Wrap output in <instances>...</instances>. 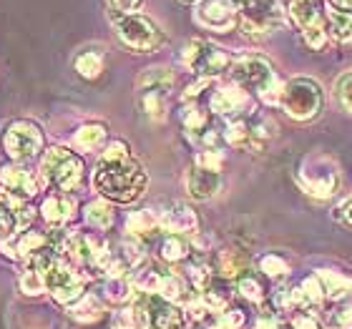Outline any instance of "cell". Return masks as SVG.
I'll return each instance as SVG.
<instances>
[{"mask_svg": "<svg viewBox=\"0 0 352 329\" xmlns=\"http://www.w3.org/2000/svg\"><path fill=\"white\" fill-rule=\"evenodd\" d=\"M148 176L124 141H111L94 171V189L109 201L131 204L144 196Z\"/></svg>", "mask_w": 352, "mask_h": 329, "instance_id": "obj_1", "label": "cell"}, {"mask_svg": "<svg viewBox=\"0 0 352 329\" xmlns=\"http://www.w3.org/2000/svg\"><path fill=\"white\" fill-rule=\"evenodd\" d=\"M232 83L239 86L247 93H257L259 101L267 106H279V95H282V86L277 78V71L272 68V63L262 56H244V58L234 60L229 68Z\"/></svg>", "mask_w": 352, "mask_h": 329, "instance_id": "obj_2", "label": "cell"}, {"mask_svg": "<svg viewBox=\"0 0 352 329\" xmlns=\"http://www.w3.org/2000/svg\"><path fill=\"white\" fill-rule=\"evenodd\" d=\"M174 76L166 66L146 68L136 81V103L148 121H164L169 111V91Z\"/></svg>", "mask_w": 352, "mask_h": 329, "instance_id": "obj_3", "label": "cell"}, {"mask_svg": "<svg viewBox=\"0 0 352 329\" xmlns=\"http://www.w3.org/2000/svg\"><path fill=\"white\" fill-rule=\"evenodd\" d=\"M279 106L294 121H312V118L322 113L324 91L320 86V81H315V78L297 76V78H292V81H287L282 86Z\"/></svg>", "mask_w": 352, "mask_h": 329, "instance_id": "obj_4", "label": "cell"}, {"mask_svg": "<svg viewBox=\"0 0 352 329\" xmlns=\"http://www.w3.org/2000/svg\"><path fill=\"white\" fill-rule=\"evenodd\" d=\"M133 322L139 329H184L186 315L174 302L164 299L159 294L139 292L131 304Z\"/></svg>", "mask_w": 352, "mask_h": 329, "instance_id": "obj_5", "label": "cell"}, {"mask_svg": "<svg viewBox=\"0 0 352 329\" xmlns=\"http://www.w3.org/2000/svg\"><path fill=\"white\" fill-rule=\"evenodd\" d=\"M111 21H113V30H116L118 41L124 45H129L131 51L148 53V51H156L164 43V30L148 15L111 13Z\"/></svg>", "mask_w": 352, "mask_h": 329, "instance_id": "obj_6", "label": "cell"}, {"mask_svg": "<svg viewBox=\"0 0 352 329\" xmlns=\"http://www.w3.org/2000/svg\"><path fill=\"white\" fill-rule=\"evenodd\" d=\"M41 176L48 186L58 191H74L83 179V161L74 151L63 146H53L45 151L41 161Z\"/></svg>", "mask_w": 352, "mask_h": 329, "instance_id": "obj_7", "label": "cell"}, {"mask_svg": "<svg viewBox=\"0 0 352 329\" xmlns=\"http://www.w3.org/2000/svg\"><path fill=\"white\" fill-rule=\"evenodd\" d=\"M297 181L309 196L317 198H330L340 186V171L335 159L324 154H309L300 163L297 171Z\"/></svg>", "mask_w": 352, "mask_h": 329, "instance_id": "obj_8", "label": "cell"}, {"mask_svg": "<svg viewBox=\"0 0 352 329\" xmlns=\"http://www.w3.org/2000/svg\"><path fill=\"white\" fill-rule=\"evenodd\" d=\"M182 60L189 71H194L201 78H209V81L232 68V58L227 56V51L204 38H194L184 45Z\"/></svg>", "mask_w": 352, "mask_h": 329, "instance_id": "obj_9", "label": "cell"}, {"mask_svg": "<svg viewBox=\"0 0 352 329\" xmlns=\"http://www.w3.org/2000/svg\"><path fill=\"white\" fill-rule=\"evenodd\" d=\"M272 136H274V124L259 116L229 118L227 126H224V141L232 148H239V151H259V148L267 146V141Z\"/></svg>", "mask_w": 352, "mask_h": 329, "instance_id": "obj_10", "label": "cell"}, {"mask_svg": "<svg viewBox=\"0 0 352 329\" xmlns=\"http://www.w3.org/2000/svg\"><path fill=\"white\" fill-rule=\"evenodd\" d=\"M239 18H242V28L247 33L262 36V33L282 28L285 8L279 0H244L239 8Z\"/></svg>", "mask_w": 352, "mask_h": 329, "instance_id": "obj_11", "label": "cell"}, {"mask_svg": "<svg viewBox=\"0 0 352 329\" xmlns=\"http://www.w3.org/2000/svg\"><path fill=\"white\" fill-rule=\"evenodd\" d=\"M45 289L53 294V299L60 304H76L83 297L86 289V274H81L78 269H74L66 262H56L51 269L45 271Z\"/></svg>", "mask_w": 352, "mask_h": 329, "instance_id": "obj_12", "label": "cell"}, {"mask_svg": "<svg viewBox=\"0 0 352 329\" xmlns=\"http://www.w3.org/2000/svg\"><path fill=\"white\" fill-rule=\"evenodd\" d=\"M3 148L13 161H30L43 148V133L30 121H13L3 133Z\"/></svg>", "mask_w": 352, "mask_h": 329, "instance_id": "obj_13", "label": "cell"}, {"mask_svg": "<svg viewBox=\"0 0 352 329\" xmlns=\"http://www.w3.org/2000/svg\"><path fill=\"white\" fill-rule=\"evenodd\" d=\"M242 3L244 0H199L194 18H197L199 25L224 33V30L234 28Z\"/></svg>", "mask_w": 352, "mask_h": 329, "instance_id": "obj_14", "label": "cell"}, {"mask_svg": "<svg viewBox=\"0 0 352 329\" xmlns=\"http://www.w3.org/2000/svg\"><path fill=\"white\" fill-rule=\"evenodd\" d=\"M184 183H186V191L191 194V198L206 201V198H214L221 191V171L194 161L189 171H186Z\"/></svg>", "mask_w": 352, "mask_h": 329, "instance_id": "obj_15", "label": "cell"}, {"mask_svg": "<svg viewBox=\"0 0 352 329\" xmlns=\"http://www.w3.org/2000/svg\"><path fill=\"white\" fill-rule=\"evenodd\" d=\"M103 249H106V244L98 242L91 234H74L63 242V251L76 266H94V269H98Z\"/></svg>", "mask_w": 352, "mask_h": 329, "instance_id": "obj_16", "label": "cell"}, {"mask_svg": "<svg viewBox=\"0 0 352 329\" xmlns=\"http://www.w3.org/2000/svg\"><path fill=\"white\" fill-rule=\"evenodd\" d=\"M209 109L214 113H219V116H232V118L244 116L247 109H250V93L242 91L239 86H234V83L221 86L209 98Z\"/></svg>", "mask_w": 352, "mask_h": 329, "instance_id": "obj_17", "label": "cell"}, {"mask_svg": "<svg viewBox=\"0 0 352 329\" xmlns=\"http://www.w3.org/2000/svg\"><path fill=\"white\" fill-rule=\"evenodd\" d=\"M159 227L164 231H169V234L189 236L199 229V219L191 206L182 204V201H174V204L164 206L162 212H159Z\"/></svg>", "mask_w": 352, "mask_h": 329, "instance_id": "obj_18", "label": "cell"}, {"mask_svg": "<svg viewBox=\"0 0 352 329\" xmlns=\"http://www.w3.org/2000/svg\"><path fill=\"white\" fill-rule=\"evenodd\" d=\"M0 183L8 189V194H13L18 198H30L38 194V183L30 171L23 166H3L0 168Z\"/></svg>", "mask_w": 352, "mask_h": 329, "instance_id": "obj_19", "label": "cell"}, {"mask_svg": "<svg viewBox=\"0 0 352 329\" xmlns=\"http://www.w3.org/2000/svg\"><path fill=\"white\" fill-rule=\"evenodd\" d=\"M51 242V239H45L43 234H36V231H15L10 239H6L3 244V251L8 256H13V259H21V262H28L30 256L36 254L38 249L45 247V244Z\"/></svg>", "mask_w": 352, "mask_h": 329, "instance_id": "obj_20", "label": "cell"}, {"mask_svg": "<svg viewBox=\"0 0 352 329\" xmlns=\"http://www.w3.org/2000/svg\"><path fill=\"white\" fill-rule=\"evenodd\" d=\"M41 216L51 227H66L68 221L76 216V198L68 196V194H53L41 206Z\"/></svg>", "mask_w": 352, "mask_h": 329, "instance_id": "obj_21", "label": "cell"}, {"mask_svg": "<svg viewBox=\"0 0 352 329\" xmlns=\"http://www.w3.org/2000/svg\"><path fill=\"white\" fill-rule=\"evenodd\" d=\"M289 15L300 25V30L309 28V25H324V8L320 5V0H292Z\"/></svg>", "mask_w": 352, "mask_h": 329, "instance_id": "obj_22", "label": "cell"}, {"mask_svg": "<svg viewBox=\"0 0 352 329\" xmlns=\"http://www.w3.org/2000/svg\"><path fill=\"white\" fill-rule=\"evenodd\" d=\"M320 284H322V292H324V299H332V302H345L347 297H352V279L345 277V274H340V271H330V269H322L320 274Z\"/></svg>", "mask_w": 352, "mask_h": 329, "instance_id": "obj_23", "label": "cell"}, {"mask_svg": "<svg viewBox=\"0 0 352 329\" xmlns=\"http://www.w3.org/2000/svg\"><path fill=\"white\" fill-rule=\"evenodd\" d=\"M327 33L338 43H352V10H340V8H327L324 13Z\"/></svg>", "mask_w": 352, "mask_h": 329, "instance_id": "obj_24", "label": "cell"}, {"mask_svg": "<svg viewBox=\"0 0 352 329\" xmlns=\"http://www.w3.org/2000/svg\"><path fill=\"white\" fill-rule=\"evenodd\" d=\"M159 214H154L151 209H144V212H133L129 214V219H126V231H129V236H133V239H146V236H151L154 231H159Z\"/></svg>", "mask_w": 352, "mask_h": 329, "instance_id": "obj_25", "label": "cell"}, {"mask_svg": "<svg viewBox=\"0 0 352 329\" xmlns=\"http://www.w3.org/2000/svg\"><path fill=\"white\" fill-rule=\"evenodd\" d=\"M162 259L169 264H182L191 256V242L184 234H169L162 242Z\"/></svg>", "mask_w": 352, "mask_h": 329, "instance_id": "obj_26", "label": "cell"}, {"mask_svg": "<svg viewBox=\"0 0 352 329\" xmlns=\"http://www.w3.org/2000/svg\"><path fill=\"white\" fill-rule=\"evenodd\" d=\"M71 317L78 322H98L103 317V304L96 294H83L81 299L71 304Z\"/></svg>", "mask_w": 352, "mask_h": 329, "instance_id": "obj_27", "label": "cell"}, {"mask_svg": "<svg viewBox=\"0 0 352 329\" xmlns=\"http://www.w3.org/2000/svg\"><path fill=\"white\" fill-rule=\"evenodd\" d=\"M133 292H136V286H133L131 277H126V274H121V277H106V282H103V294L111 302H129L131 297H136Z\"/></svg>", "mask_w": 352, "mask_h": 329, "instance_id": "obj_28", "label": "cell"}, {"mask_svg": "<svg viewBox=\"0 0 352 329\" xmlns=\"http://www.w3.org/2000/svg\"><path fill=\"white\" fill-rule=\"evenodd\" d=\"M74 66H76V73L81 76V78L94 81V78H98L103 71V56L98 51H83L76 56Z\"/></svg>", "mask_w": 352, "mask_h": 329, "instance_id": "obj_29", "label": "cell"}, {"mask_svg": "<svg viewBox=\"0 0 352 329\" xmlns=\"http://www.w3.org/2000/svg\"><path fill=\"white\" fill-rule=\"evenodd\" d=\"M103 141H106V126L103 124H86L76 131L74 144L78 148H83V151H94V148L101 146Z\"/></svg>", "mask_w": 352, "mask_h": 329, "instance_id": "obj_30", "label": "cell"}, {"mask_svg": "<svg viewBox=\"0 0 352 329\" xmlns=\"http://www.w3.org/2000/svg\"><path fill=\"white\" fill-rule=\"evenodd\" d=\"M217 269L221 271V277L242 279V271L247 269V262L236 251H232V249H221L219 256H217Z\"/></svg>", "mask_w": 352, "mask_h": 329, "instance_id": "obj_31", "label": "cell"}, {"mask_svg": "<svg viewBox=\"0 0 352 329\" xmlns=\"http://www.w3.org/2000/svg\"><path fill=\"white\" fill-rule=\"evenodd\" d=\"M159 297L169 302H189L186 297V284H184L182 277H176V274H162V282H159V289H156Z\"/></svg>", "mask_w": 352, "mask_h": 329, "instance_id": "obj_32", "label": "cell"}, {"mask_svg": "<svg viewBox=\"0 0 352 329\" xmlns=\"http://www.w3.org/2000/svg\"><path fill=\"white\" fill-rule=\"evenodd\" d=\"M86 221L96 229H111L113 224V209H111L106 201H91L86 206Z\"/></svg>", "mask_w": 352, "mask_h": 329, "instance_id": "obj_33", "label": "cell"}, {"mask_svg": "<svg viewBox=\"0 0 352 329\" xmlns=\"http://www.w3.org/2000/svg\"><path fill=\"white\" fill-rule=\"evenodd\" d=\"M300 294H302V304L305 307H320L324 299V292H322V284H320V277H307L302 282L300 286Z\"/></svg>", "mask_w": 352, "mask_h": 329, "instance_id": "obj_34", "label": "cell"}, {"mask_svg": "<svg viewBox=\"0 0 352 329\" xmlns=\"http://www.w3.org/2000/svg\"><path fill=\"white\" fill-rule=\"evenodd\" d=\"M21 289L23 294H28V297H38V294L45 289V274L43 271H36V269H28L25 266V271L21 274Z\"/></svg>", "mask_w": 352, "mask_h": 329, "instance_id": "obj_35", "label": "cell"}, {"mask_svg": "<svg viewBox=\"0 0 352 329\" xmlns=\"http://www.w3.org/2000/svg\"><path fill=\"white\" fill-rule=\"evenodd\" d=\"M324 324L330 329H352V304H340L324 315Z\"/></svg>", "mask_w": 352, "mask_h": 329, "instance_id": "obj_36", "label": "cell"}, {"mask_svg": "<svg viewBox=\"0 0 352 329\" xmlns=\"http://www.w3.org/2000/svg\"><path fill=\"white\" fill-rule=\"evenodd\" d=\"M244 324V315L239 309H224L212 317L209 329H239Z\"/></svg>", "mask_w": 352, "mask_h": 329, "instance_id": "obj_37", "label": "cell"}, {"mask_svg": "<svg viewBox=\"0 0 352 329\" xmlns=\"http://www.w3.org/2000/svg\"><path fill=\"white\" fill-rule=\"evenodd\" d=\"M335 95H338L340 106L347 111V113H352V71H347V73H342L338 78V86H335Z\"/></svg>", "mask_w": 352, "mask_h": 329, "instance_id": "obj_38", "label": "cell"}, {"mask_svg": "<svg viewBox=\"0 0 352 329\" xmlns=\"http://www.w3.org/2000/svg\"><path fill=\"white\" fill-rule=\"evenodd\" d=\"M302 36H305V43H307L312 51H322L330 33H327V25H309V28L302 30Z\"/></svg>", "mask_w": 352, "mask_h": 329, "instance_id": "obj_39", "label": "cell"}, {"mask_svg": "<svg viewBox=\"0 0 352 329\" xmlns=\"http://www.w3.org/2000/svg\"><path fill=\"white\" fill-rule=\"evenodd\" d=\"M259 269H262L267 277L277 279V277H285L287 271H289V266H287L285 259H279V256L270 254V256H262V262H259Z\"/></svg>", "mask_w": 352, "mask_h": 329, "instance_id": "obj_40", "label": "cell"}, {"mask_svg": "<svg viewBox=\"0 0 352 329\" xmlns=\"http://www.w3.org/2000/svg\"><path fill=\"white\" fill-rule=\"evenodd\" d=\"M239 292H242V297H247L250 302H257V304L264 299V289L254 277H242V279H239Z\"/></svg>", "mask_w": 352, "mask_h": 329, "instance_id": "obj_41", "label": "cell"}, {"mask_svg": "<svg viewBox=\"0 0 352 329\" xmlns=\"http://www.w3.org/2000/svg\"><path fill=\"white\" fill-rule=\"evenodd\" d=\"M277 304L282 309H305V304H302V294H300V286L297 289H282V292L277 294Z\"/></svg>", "mask_w": 352, "mask_h": 329, "instance_id": "obj_42", "label": "cell"}, {"mask_svg": "<svg viewBox=\"0 0 352 329\" xmlns=\"http://www.w3.org/2000/svg\"><path fill=\"white\" fill-rule=\"evenodd\" d=\"M111 327H113V329H139V327H136V322H133L131 309L116 312V315H113V319H111Z\"/></svg>", "mask_w": 352, "mask_h": 329, "instance_id": "obj_43", "label": "cell"}, {"mask_svg": "<svg viewBox=\"0 0 352 329\" xmlns=\"http://www.w3.org/2000/svg\"><path fill=\"white\" fill-rule=\"evenodd\" d=\"M111 13H133L141 5V0H109Z\"/></svg>", "mask_w": 352, "mask_h": 329, "instance_id": "obj_44", "label": "cell"}, {"mask_svg": "<svg viewBox=\"0 0 352 329\" xmlns=\"http://www.w3.org/2000/svg\"><path fill=\"white\" fill-rule=\"evenodd\" d=\"M292 329H322V324L312 315H300V317H294Z\"/></svg>", "mask_w": 352, "mask_h": 329, "instance_id": "obj_45", "label": "cell"}, {"mask_svg": "<svg viewBox=\"0 0 352 329\" xmlns=\"http://www.w3.org/2000/svg\"><path fill=\"white\" fill-rule=\"evenodd\" d=\"M254 329H285V324L279 322L274 315H262L257 319V327H254Z\"/></svg>", "mask_w": 352, "mask_h": 329, "instance_id": "obj_46", "label": "cell"}, {"mask_svg": "<svg viewBox=\"0 0 352 329\" xmlns=\"http://www.w3.org/2000/svg\"><path fill=\"white\" fill-rule=\"evenodd\" d=\"M340 216H342V221H345V224H350V227H352V196L342 201V206H340Z\"/></svg>", "mask_w": 352, "mask_h": 329, "instance_id": "obj_47", "label": "cell"}, {"mask_svg": "<svg viewBox=\"0 0 352 329\" xmlns=\"http://www.w3.org/2000/svg\"><path fill=\"white\" fill-rule=\"evenodd\" d=\"M332 8H340V10H352V0H327Z\"/></svg>", "mask_w": 352, "mask_h": 329, "instance_id": "obj_48", "label": "cell"}, {"mask_svg": "<svg viewBox=\"0 0 352 329\" xmlns=\"http://www.w3.org/2000/svg\"><path fill=\"white\" fill-rule=\"evenodd\" d=\"M182 3H194V0H182Z\"/></svg>", "mask_w": 352, "mask_h": 329, "instance_id": "obj_49", "label": "cell"}]
</instances>
